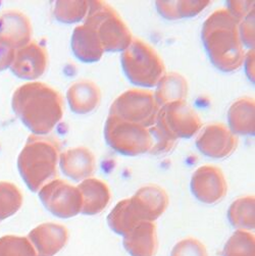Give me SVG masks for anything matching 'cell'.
<instances>
[{"label":"cell","mask_w":255,"mask_h":256,"mask_svg":"<svg viewBox=\"0 0 255 256\" xmlns=\"http://www.w3.org/2000/svg\"><path fill=\"white\" fill-rule=\"evenodd\" d=\"M201 36L216 68L224 72L240 68L245 54L239 34V22L226 10H218L206 18Z\"/></svg>","instance_id":"cell-1"},{"label":"cell","mask_w":255,"mask_h":256,"mask_svg":"<svg viewBox=\"0 0 255 256\" xmlns=\"http://www.w3.org/2000/svg\"><path fill=\"white\" fill-rule=\"evenodd\" d=\"M122 66L131 83L142 87L158 86L166 72L164 60L145 41L135 38L122 51Z\"/></svg>","instance_id":"cell-2"},{"label":"cell","mask_w":255,"mask_h":256,"mask_svg":"<svg viewBox=\"0 0 255 256\" xmlns=\"http://www.w3.org/2000/svg\"><path fill=\"white\" fill-rule=\"evenodd\" d=\"M85 24L95 31L104 51L108 52L124 51L133 40L130 29L118 12L104 2H89Z\"/></svg>","instance_id":"cell-3"},{"label":"cell","mask_w":255,"mask_h":256,"mask_svg":"<svg viewBox=\"0 0 255 256\" xmlns=\"http://www.w3.org/2000/svg\"><path fill=\"white\" fill-rule=\"evenodd\" d=\"M24 99V118L34 131L47 133L62 120L64 102L56 90L34 84L26 88Z\"/></svg>","instance_id":"cell-4"},{"label":"cell","mask_w":255,"mask_h":256,"mask_svg":"<svg viewBox=\"0 0 255 256\" xmlns=\"http://www.w3.org/2000/svg\"><path fill=\"white\" fill-rule=\"evenodd\" d=\"M160 110V108L152 92L143 89H131L114 101L110 116L149 129L156 124Z\"/></svg>","instance_id":"cell-5"},{"label":"cell","mask_w":255,"mask_h":256,"mask_svg":"<svg viewBox=\"0 0 255 256\" xmlns=\"http://www.w3.org/2000/svg\"><path fill=\"white\" fill-rule=\"evenodd\" d=\"M104 137L108 144L120 154L136 156L149 152L152 147L150 133L146 128L108 116Z\"/></svg>","instance_id":"cell-6"},{"label":"cell","mask_w":255,"mask_h":256,"mask_svg":"<svg viewBox=\"0 0 255 256\" xmlns=\"http://www.w3.org/2000/svg\"><path fill=\"white\" fill-rule=\"evenodd\" d=\"M60 147L54 141L38 140L27 151L24 176L32 191H37L49 178L56 174Z\"/></svg>","instance_id":"cell-7"},{"label":"cell","mask_w":255,"mask_h":256,"mask_svg":"<svg viewBox=\"0 0 255 256\" xmlns=\"http://www.w3.org/2000/svg\"><path fill=\"white\" fill-rule=\"evenodd\" d=\"M170 139L191 138L202 126L196 112L185 100L176 101L160 108L154 124Z\"/></svg>","instance_id":"cell-8"},{"label":"cell","mask_w":255,"mask_h":256,"mask_svg":"<svg viewBox=\"0 0 255 256\" xmlns=\"http://www.w3.org/2000/svg\"><path fill=\"white\" fill-rule=\"evenodd\" d=\"M44 206L60 218H70L82 210V194L74 187L62 180H56L46 185L39 194Z\"/></svg>","instance_id":"cell-9"},{"label":"cell","mask_w":255,"mask_h":256,"mask_svg":"<svg viewBox=\"0 0 255 256\" xmlns=\"http://www.w3.org/2000/svg\"><path fill=\"white\" fill-rule=\"evenodd\" d=\"M238 145V138L224 124H210L200 132L196 139L198 150L212 158L231 156Z\"/></svg>","instance_id":"cell-10"},{"label":"cell","mask_w":255,"mask_h":256,"mask_svg":"<svg viewBox=\"0 0 255 256\" xmlns=\"http://www.w3.org/2000/svg\"><path fill=\"white\" fill-rule=\"evenodd\" d=\"M191 190L201 202L214 204L228 192V184L222 170L214 166H203L192 176Z\"/></svg>","instance_id":"cell-11"},{"label":"cell","mask_w":255,"mask_h":256,"mask_svg":"<svg viewBox=\"0 0 255 256\" xmlns=\"http://www.w3.org/2000/svg\"><path fill=\"white\" fill-rule=\"evenodd\" d=\"M36 256H54L68 241V231L64 226L43 224L35 228L28 236Z\"/></svg>","instance_id":"cell-12"},{"label":"cell","mask_w":255,"mask_h":256,"mask_svg":"<svg viewBox=\"0 0 255 256\" xmlns=\"http://www.w3.org/2000/svg\"><path fill=\"white\" fill-rule=\"evenodd\" d=\"M124 247L131 256H156L158 248L156 224L144 222L124 236Z\"/></svg>","instance_id":"cell-13"},{"label":"cell","mask_w":255,"mask_h":256,"mask_svg":"<svg viewBox=\"0 0 255 256\" xmlns=\"http://www.w3.org/2000/svg\"><path fill=\"white\" fill-rule=\"evenodd\" d=\"M148 222L142 208L133 198L120 201L108 216V222L112 231L124 236L141 222Z\"/></svg>","instance_id":"cell-14"},{"label":"cell","mask_w":255,"mask_h":256,"mask_svg":"<svg viewBox=\"0 0 255 256\" xmlns=\"http://www.w3.org/2000/svg\"><path fill=\"white\" fill-rule=\"evenodd\" d=\"M60 166L66 176L74 181H84L95 172L96 160L86 147H76L66 150L60 156Z\"/></svg>","instance_id":"cell-15"},{"label":"cell","mask_w":255,"mask_h":256,"mask_svg":"<svg viewBox=\"0 0 255 256\" xmlns=\"http://www.w3.org/2000/svg\"><path fill=\"white\" fill-rule=\"evenodd\" d=\"M72 49L76 58L84 62H98L104 54L97 34L85 24L74 28L72 36Z\"/></svg>","instance_id":"cell-16"},{"label":"cell","mask_w":255,"mask_h":256,"mask_svg":"<svg viewBox=\"0 0 255 256\" xmlns=\"http://www.w3.org/2000/svg\"><path fill=\"white\" fill-rule=\"evenodd\" d=\"M66 97L70 110L74 114H87L99 106L101 91L92 81L81 80L68 88Z\"/></svg>","instance_id":"cell-17"},{"label":"cell","mask_w":255,"mask_h":256,"mask_svg":"<svg viewBox=\"0 0 255 256\" xmlns=\"http://www.w3.org/2000/svg\"><path fill=\"white\" fill-rule=\"evenodd\" d=\"M82 194V210L85 216H95L104 212L110 201L108 184L98 178H87L78 186Z\"/></svg>","instance_id":"cell-18"},{"label":"cell","mask_w":255,"mask_h":256,"mask_svg":"<svg viewBox=\"0 0 255 256\" xmlns=\"http://www.w3.org/2000/svg\"><path fill=\"white\" fill-rule=\"evenodd\" d=\"M254 99L243 97L235 101L228 112L231 132L239 135H254L255 132Z\"/></svg>","instance_id":"cell-19"},{"label":"cell","mask_w":255,"mask_h":256,"mask_svg":"<svg viewBox=\"0 0 255 256\" xmlns=\"http://www.w3.org/2000/svg\"><path fill=\"white\" fill-rule=\"evenodd\" d=\"M144 210L150 222L156 220L168 206V196L160 186L147 185L140 188L134 195Z\"/></svg>","instance_id":"cell-20"},{"label":"cell","mask_w":255,"mask_h":256,"mask_svg":"<svg viewBox=\"0 0 255 256\" xmlns=\"http://www.w3.org/2000/svg\"><path fill=\"white\" fill-rule=\"evenodd\" d=\"M188 95V83L184 76L178 72L166 74L158 84L154 97L160 108L172 102L182 101Z\"/></svg>","instance_id":"cell-21"},{"label":"cell","mask_w":255,"mask_h":256,"mask_svg":"<svg viewBox=\"0 0 255 256\" xmlns=\"http://www.w3.org/2000/svg\"><path fill=\"white\" fill-rule=\"evenodd\" d=\"M254 197H241L234 201L228 210V218L233 226L241 231H250L255 226Z\"/></svg>","instance_id":"cell-22"},{"label":"cell","mask_w":255,"mask_h":256,"mask_svg":"<svg viewBox=\"0 0 255 256\" xmlns=\"http://www.w3.org/2000/svg\"><path fill=\"white\" fill-rule=\"evenodd\" d=\"M210 4V2H156V6L160 16L174 20L192 18L200 14Z\"/></svg>","instance_id":"cell-23"},{"label":"cell","mask_w":255,"mask_h":256,"mask_svg":"<svg viewBox=\"0 0 255 256\" xmlns=\"http://www.w3.org/2000/svg\"><path fill=\"white\" fill-rule=\"evenodd\" d=\"M254 235L238 230L226 242L224 256H254Z\"/></svg>","instance_id":"cell-24"},{"label":"cell","mask_w":255,"mask_h":256,"mask_svg":"<svg viewBox=\"0 0 255 256\" xmlns=\"http://www.w3.org/2000/svg\"><path fill=\"white\" fill-rule=\"evenodd\" d=\"M0 256H36L28 238L4 236L0 238Z\"/></svg>","instance_id":"cell-25"},{"label":"cell","mask_w":255,"mask_h":256,"mask_svg":"<svg viewBox=\"0 0 255 256\" xmlns=\"http://www.w3.org/2000/svg\"><path fill=\"white\" fill-rule=\"evenodd\" d=\"M89 2H60L56 6V16L62 22L72 24L86 18Z\"/></svg>","instance_id":"cell-26"},{"label":"cell","mask_w":255,"mask_h":256,"mask_svg":"<svg viewBox=\"0 0 255 256\" xmlns=\"http://www.w3.org/2000/svg\"><path fill=\"white\" fill-rule=\"evenodd\" d=\"M22 204L20 193L10 185L0 187V220L14 214Z\"/></svg>","instance_id":"cell-27"},{"label":"cell","mask_w":255,"mask_h":256,"mask_svg":"<svg viewBox=\"0 0 255 256\" xmlns=\"http://www.w3.org/2000/svg\"><path fill=\"white\" fill-rule=\"evenodd\" d=\"M148 131L152 140V147L149 151L151 154H164V153L168 152L174 146L176 141L166 135L158 126L153 124L149 128Z\"/></svg>","instance_id":"cell-28"},{"label":"cell","mask_w":255,"mask_h":256,"mask_svg":"<svg viewBox=\"0 0 255 256\" xmlns=\"http://www.w3.org/2000/svg\"><path fill=\"white\" fill-rule=\"evenodd\" d=\"M170 256H208V254L206 246L199 240L187 238L174 247Z\"/></svg>","instance_id":"cell-29"},{"label":"cell","mask_w":255,"mask_h":256,"mask_svg":"<svg viewBox=\"0 0 255 256\" xmlns=\"http://www.w3.org/2000/svg\"><path fill=\"white\" fill-rule=\"evenodd\" d=\"M241 42L253 49L254 47V12L239 22Z\"/></svg>","instance_id":"cell-30"},{"label":"cell","mask_w":255,"mask_h":256,"mask_svg":"<svg viewBox=\"0 0 255 256\" xmlns=\"http://www.w3.org/2000/svg\"><path fill=\"white\" fill-rule=\"evenodd\" d=\"M226 6V10L238 22L254 12V2H228Z\"/></svg>","instance_id":"cell-31"},{"label":"cell","mask_w":255,"mask_h":256,"mask_svg":"<svg viewBox=\"0 0 255 256\" xmlns=\"http://www.w3.org/2000/svg\"><path fill=\"white\" fill-rule=\"evenodd\" d=\"M245 62V70L252 82H254V50H249L246 58H244Z\"/></svg>","instance_id":"cell-32"}]
</instances>
